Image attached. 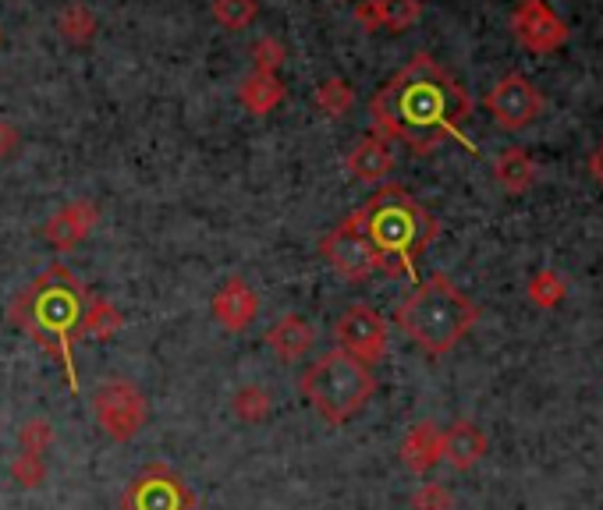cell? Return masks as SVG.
Listing matches in <instances>:
<instances>
[{
	"label": "cell",
	"mask_w": 603,
	"mask_h": 510,
	"mask_svg": "<svg viewBox=\"0 0 603 510\" xmlns=\"http://www.w3.org/2000/svg\"><path fill=\"white\" fill-rule=\"evenodd\" d=\"M320 252H324V259L348 280H366V277L380 274V255L366 237V231H362L355 213L341 220L338 228L324 237Z\"/></svg>",
	"instance_id": "52a82bcc"
},
{
	"label": "cell",
	"mask_w": 603,
	"mask_h": 510,
	"mask_svg": "<svg viewBox=\"0 0 603 510\" xmlns=\"http://www.w3.org/2000/svg\"><path fill=\"white\" fill-rule=\"evenodd\" d=\"M475 319H480L475 301L458 291V284L443 274L423 280L416 291L394 309V323L405 330V337L434 358L454 351L458 341L475 326Z\"/></svg>",
	"instance_id": "277c9868"
},
{
	"label": "cell",
	"mask_w": 603,
	"mask_h": 510,
	"mask_svg": "<svg viewBox=\"0 0 603 510\" xmlns=\"http://www.w3.org/2000/svg\"><path fill=\"white\" fill-rule=\"evenodd\" d=\"M348 170L352 178L362 185H380L394 170V153H391V142L384 135H366L355 142V149L348 153Z\"/></svg>",
	"instance_id": "4fadbf2b"
},
{
	"label": "cell",
	"mask_w": 603,
	"mask_h": 510,
	"mask_svg": "<svg viewBox=\"0 0 603 510\" xmlns=\"http://www.w3.org/2000/svg\"><path fill=\"white\" fill-rule=\"evenodd\" d=\"M238 100H242V107L249 110V114H270L274 107H281L284 100V86L277 82V75H270V71H252L242 89H238Z\"/></svg>",
	"instance_id": "d6986e66"
},
{
	"label": "cell",
	"mask_w": 603,
	"mask_h": 510,
	"mask_svg": "<svg viewBox=\"0 0 603 510\" xmlns=\"http://www.w3.org/2000/svg\"><path fill=\"white\" fill-rule=\"evenodd\" d=\"M14 149H19V132H14V124L0 121V159L11 156Z\"/></svg>",
	"instance_id": "4dcf8cb0"
},
{
	"label": "cell",
	"mask_w": 603,
	"mask_h": 510,
	"mask_svg": "<svg viewBox=\"0 0 603 510\" xmlns=\"http://www.w3.org/2000/svg\"><path fill=\"white\" fill-rule=\"evenodd\" d=\"M316 107L324 110L327 118H344L348 110H352V103H355V89L344 82V78H327V82L316 89Z\"/></svg>",
	"instance_id": "603a6c76"
},
{
	"label": "cell",
	"mask_w": 603,
	"mask_h": 510,
	"mask_svg": "<svg viewBox=\"0 0 603 510\" xmlns=\"http://www.w3.org/2000/svg\"><path fill=\"white\" fill-rule=\"evenodd\" d=\"M14 478H19L22 486H40L43 483V461L40 454H25L14 461Z\"/></svg>",
	"instance_id": "f546056e"
},
{
	"label": "cell",
	"mask_w": 603,
	"mask_h": 510,
	"mask_svg": "<svg viewBox=\"0 0 603 510\" xmlns=\"http://www.w3.org/2000/svg\"><path fill=\"white\" fill-rule=\"evenodd\" d=\"M256 11H260L256 0H213V19H217V25H224L231 32L252 25Z\"/></svg>",
	"instance_id": "d4e9b609"
},
{
	"label": "cell",
	"mask_w": 603,
	"mask_h": 510,
	"mask_svg": "<svg viewBox=\"0 0 603 510\" xmlns=\"http://www.w3.org/2000/svg\"><path fill=\"white\" fill-rule=\"evenodd\" d=\"M46 440H51V422L46 419H33V422H25L22 429V451L25 454H40Z\"/></svg>",
	"instance_id": "f1b7e54d"
},
{
	"label": "cell",
	"mask_w": 603,
	"mask_h": 510,
	"mask_svg": "<svg viewBox=\"0 0 603 510\" xmlns=\"http://www.w3.org/2000/svg\"><path fill=\"white\" fill-rule=\"evenodd\" d=\"M57 29H61V36H68L72 43H86V40H92V32H97V14H92L86 4H68L57 14Z\"/></svg>",
	"instance_id": "cb8c5ba5"
},
{
	"label": "cell",
	"mask_w": 603,
	"mask_h": 510,
	"mask_svg": "<svg viewBox=\"0 0 603 510\" xmlns=\"http://www.w3.org/2000/svg\"><path fill=\"white\" fill-rule=\"evenodd\" d=\"M335 337L344 355L359 358L362 365H370V369L387 355V323H384V315L370 306L344 309V315L335 326Z\"/></svg>",
	"instance_id": "9c48e42d"
},
{
	"label": "cell",
	"mask_w": 603,
	"mask_h": 510,
	"mask_svg": "<svg viewBox=\"0 0 603 510\" xmlns=\"http://www.w3.org/2000/svg\"><path fill=\"white\" fill-rule=\"evenodd\" d=\"M483 103L490 110V118H494V124H501L504 132H522V127H529L547 107L544 92L518 71H507L501 82L486 92Z\"/></svg>",
	"instance_id": "ba28073f"
},
{
	"label": "cell",
	"mask_w": 603,
	"mask_h": 510,
	"mask_svg": "<svg viewBox=\"0 0 603 510\" xmlns=\"http://www.w3.org/2000/svg\"><path fill=\"white\" fill-rule=\"evenodd\" d=\"M355 217L380 255V274L391 277H416V259L440 234L437 220L402 185L373 191V199L355 210Z\"/></svg>",
	"instance_id": "7a4b0ae2"
},
{
	"label": "cell",
	"mask_w": 603,
	"mask_h": 510,
	"mask_svg": "<svg viewBox=\"0 0 603 510\" xmlns=\"http://www.w3.org/2000/svg\"><path fill=\"white\" fill-rule=\"evenodd\" d=\"M86 287L68 266L54 263L43 277L33 280V287L25 291L19 301V319H25L29 333L46 344L61 358L68 373V387L78 390V376H75V355L72 347L83 337V315H86Z\"/></svg>",
	"instance_id": "3957f363"
},
{
	"label": "cell",
	"mask_w": 603,
	"mask_h": 510,
	"mask_svg": "<svg viewBox=\"0 0 603 510\" xmlns=\"http://www.w3.org/2000/svg\"><path fill=\"white\" fill-rule=\"evenodd\" d=\"M376 14H380V29L405 32L423 19V4L419 0H376Z\"/></svg>",
	"instance_id": "44dd1931"
},
{
	"label": "cell",
	"mask_w": 603,
	"mask_h": 510,
	"mask_svg": "<svg viewBox=\"0 0 603 510\" xmlns=\"http://www.w3.org/2000/svg\"><path fill=\"white\" fill-rule=\"evenodd\" d=\"M440 440L443 433L434 425V422H419V425H412L408 429V436L402 443V461H405V468L408 472H416V475H426L434 465H440Z\"/></svg>",
	"instance_id": "e0dca14e"
},
{
	"label": "cell",
	"mask_w": 603,
	"mask_h": 510,
	"mask_svg": "<svg viewBox=\"0 0 603 510\" xmlns=\"http://www.w3.org/2000/svg\"><path fill=\"white\" fill-rule=\"evenodd\" d=\"M512 32L522 43V51H529L536 57L561 51L571 36L564 19H558L544 0H518V8L512 11Z\"/></svg>",
	"instance_id": "30bf717a"
},
{
	"label": "cell",
	"mask_w": 603,
	"mask_h": 510,
	"mask_svg": "<svg viewBox=\"0 0 603 510\" xmlns=\"http://www.w3.org/2000/svg\"><path fill=\"white\" fill-rule=\"evenodd\" d=\"M118 326H121V312H118V306H110L107 298H89V301H86L83 333H92V337L107 341Z\"/></svg>",
	"instance_id": "7402d4cb"
},
{
	"label": "cell",
	"mask_w": 603,
	"mask_h": 510,
	"mask_svg": "<svg viewBox=\"0 0 603 510\" xmlns=\"http://www.w3.org/2000/svg\"><path fill=\"white\" fill-rule=\"evenodd\" d=\"M270 390L263 387H242L234 393V414L238 419H245V422H260L270 414Z\"/></svg>",
	"instance_id": "484cf974"
},
{
	"label": "cell",
	"mask_w": 603,
	"mask_h": 510,
	"mask_svg": "<svg viewBox=\"0 0 603 510\" xmlns=\"http://www.w3.org/2000/svg\"><path fill=\"white\" fill-rule=\"evenodd\" d=\"M412 507L416 510H451V492L437 483H426L416 497H412Z\"/></svg>",
	"instance_id": "83f0119b"
},
{
	"label": "cell",
	"mask_w": 603,
	"mask_h": 510,
	"mask_svg": "<svg viewBox=\"0 0 603 510\" xmlns=\"http://www.w3.org/2000/svg\"><path fill=\"white\" fill-rule=\"evenodd\" d=\"M486 454V433L475 422H454L440 440V457L448 461L451 468L469 472L472 465H480Z\"/></svg>",
	"instance_id": "9a60e30c"
},
{
	"label": "cell",
	"mask_w": 603,
	"mask_h": 510,
	"mask_svg": "<svg viewBox=\"0 0 603 510\" xmlns=\"http://www.w3.org/2000/svg\"><path fill=\"white\" fill-rule=\"evenodd\" d=\"M188 507H193V492L185 489L178 475L164 468L146 472L129 492V510H188Z\"/></svg>",
	"instance_id": "8fae6325"
},
{
	"label": "cell",
	"mask_w": 603,
	"mask_h": 510,
	"mask_svg": "<svg viewBox=\"0 0 603 510\" xmlns=\"http://www.w3.org/2000/svg\"><path fill=\"white\" fill-rule=\"evenodd\" d=\"M302 390H306L309 404L324 414L330 425H344L352 414L366 408V401L376 390V379L370 365L344 355V351H330L313 369L302 376Z\"/></svg>",
	"instance_id": "5b68a950"
},
{
	"label": "cell",
	"mask_w": 603,
	"mask_h": 510,
	"mask_svg": "<svg viewBox=\"0 0 603 510\" xmlns=\"http://www.w3.org/2000/svg\"><path fill=\"white\" fill-rule=\"evenodd\" d=\"M536 178H539L536 159L526 149H522V146H512V149H504L497 156L494 181L501 185V191H507V196H526V191L536 185Z\"/></svg>",
	"instance_id": "ac0fdd59"
},
{
	"label": "cell",
	"mask_w": 603,
	"mask_h": 510,
	"mask_svg": "<svg viewBox=\"0 0 603 510\" xmlns=\"http://www.w3.org/2000/svg\"><path fill=\"white\" fill-rule=\"evenodd\" d=\"M281 60H284V46L277 40L263 36L256 46H252V64H256V71H270V75H274L281 68Z\"/></svg>",
	"instance_id": "4316f807"
},
{
	"label": "cell",
	"mask_w": 603,
	"mask_h": 510,
	"mask_svg": "<svg viewBox=\"0 0 603 510\" xmlns=\"http://www.w3.org/2000/svg\"><path fill=\"white\" fill-rule=\"evenodd\" d=\"M92 223H97V206L89 199H78L46 220V242H51L57 252H68L92 231Z\"/></svg>",
	"instance_id": "5bb4252c"
},
{
	"label": "cell",
	"mask_w": 603,
	"mask_h": 510,
	"mask_svg": "<svg viewBox=\"0 0 603 510\" xmlns=\"http://www.w3.org/2000/svg\"><path fill=\"white\" fill-rule=\"evenodd\" d=\"M313 341H316V333H313V326L302 315H284V319H277V323L266 330V344H270V351H274L281 362L306 358Z\"/></svg>",
	"instance_id": "2e32d148"
},
{
	"label": "cell",
	"mask_w": 603,
	"mask_h": 510,
	"mask_svg": "<svg viewBox=\"0 0 603 510\" xmlns=\"http://www.w3.org/2000/svg\"><path fill=\"white\" fill-rule=\"evenodd\" d=\"M92 411H97V422L110 440H132L142 425H146V397L129 379H110L92 393Z\"/></svg>",
	"instance_id": "8992f818"
},
{
	"label": "cell",
	"mask_w": 603,
	"mask_h": 510,
	"mask_svg": "<svg viewBox=\"0 0 603 510\" xmlns=\"http://www.w3.org/2000/svg\"><path fill=\"white\" fill-rule=\"evenodd\" d=\"M590 174L603 185V146H596V149L590 153Z\"/></svg>",
	"instance_id": "1f68e13d"
},
{
	"label": "cell",
	"mask_w": 603,
	"mask_h": 510,
	"mask_svg": "<svg viewBox=\"0 0 603 510\" xmlns=\"http://www.w3.org/2000/svg\"><path fill=\"white\" fill-rule=\"evenodd\" d=\"M210 309H213V319L220 326L242 333L245 326H252V319L260 315V298L242 277H231V280L220 284V291L213 295Z\"/></svg>",
	"instance_id": "7c38bea8"
},
{
	"label": "cell",
	"mask_w": 603,
	"mask_h": 510,
	"mask_svg": "<svg viewBox=\"0 0 603 510\" xmlns=\"http://www.w3.org/2000/svg\"><path fill=\"white\" fill-rule=\"evenodd\" d=\"M469 114H472L469 92L430 54L412 57L370 100V118L376 135L405 142L419 156L434 153L448 138L465 142L462 124L469 121Z\"/></svg>",
	"instance_id": "6da1fadb"
},
{
	"label": "cell",
	"mask_w": 603,
	"mask_h": 510,
	"mask_svg": "<svg viewBox=\"0 0 603 510\" xmlns=\"http://www.w3.org/2000/svg\"><path fill=\"white\" fill-rule=\"evenodd\" d=\"M526 291H529V301L536 309H558L568 295V284L558 269H536L526 284Z\"/></svg>",
	"instance_id": "ffe728a7"
}]
</instances>
